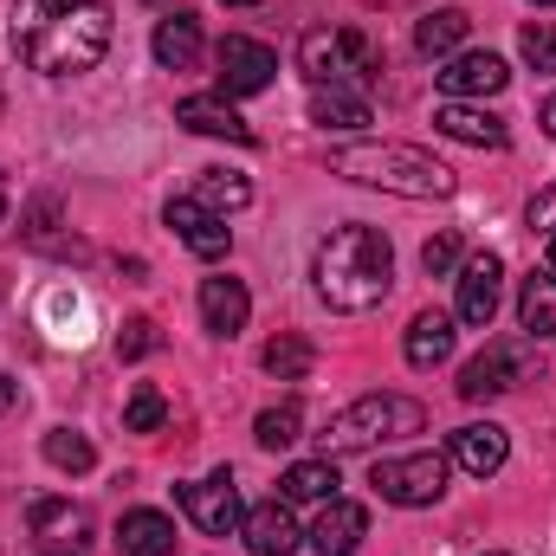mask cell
Instances as JSON below:
<instances>
[{"instance_id": "cell-1", "label": "cell", "mask_w": 556, "mask_h": 556, "mask_svg": "<svg viewBox=\"0 0 556 556\" xmlns=\"http://www.w3.org/2000/svg\"><path fill=\"white\" fill-rule=\"evenodd\" d=\"M117 13L111 0H13L7 39L26 72L39 78H78L111 52Z\"/></svg>"}, {"instance_id": "cell-2", "label": "cell", "mask_w": 556, "mask_h": 556, "mask_svg": "<svg viewBox=\"0 0 556 556\" xmlns=\"http://www.w3.org/2000/svg\"><path fill=\"white\" fill-rule=\"evenodd\" d=\"M311 278H317V298L330 311H376L389 298V285H395V247H389L382 227H363V220L330 227V240L317 247Z\"/></svg>"}, {"instance_id": "cell-3", "label": "cell", "mask_w": 556, "mask_h": 556, "mask_svg": "<svg viewBox=\"0 0 556 556\" xmlns=\"http://www.w3.org/2000/svg\"><path fill=\"white\" fill-rule=\"evenodd\" d=\"M330 175H343L356 188L402 194V201H446L459 188L446 162H433L427 149H408V142H350L330 155Z\"/></svg>"}, {"instance_id": "cell-4", "label": "cell", "mask_w": 556, "mask_h": 556, "mask_svg": "<svg viewBox=\"0 0 556 556\" xmlns=\"http://www.w3.org/2000/svg\"><path fill=\"white\" fill-rule=\"evenodd\" d=\"M420 427H427V408H420L415 395H363L343 415H330V427H324V459L369 453L382 440H408Z\"/></svg>"}, {"instance_id": "cell-5", "label": "cell", "mask_w": 556, "mask_h": 556, "mask_svg": "<svg viewBox=\"0 0 556 556\" xmlns=\"http://www.w3.org/2000/svg\"><path fill=\"white\" fill-rule=\"evenodd\" d=\"M446 479H453V459H446V453H402V459H376V472H369L376 498H389V505H402V511L433 505V498L446 492Z\"/></svg>"}, {"instance_id": "cell-6", "label": "cell", "mask_w": 556, "mask_h": 556, "mask_svg": "<svg viewBox=\"0 0 556 556\" xmlns=\"http://www.w3.org/2000/svg\"><path fill=\"white\" fill-rule=\"evenodd\" d=\"M298 65L311 72V85H343V78H376V52H369V39L356 33V26H343V33H304V46H298Z\"/></svg>"}, {"instance_id": "cell-7", "label": "cell", "mask_w": 556, "mask_h": 556, "mask_svg": "<svg viewBox=\"0 0 556 556\" xmlns=\"http://www.w3.org/2000/svg\"><path fill=\"white\" fill-rule=\"evenodd\" d=\"M26 531H33L39 556H85V551H91V538H98L91 511H85V505H72V498H33Z\"/></svg>"}, {"instance_id": "cell-8", "label": "cell", "mask_w": 556, "mask_h": 556, "mask_svg": "<svg viewBox=\"0 0 556 556\" xmlns=\"http://www.w3.org/2000/svg\"><path fill=\"white\" fill-rule=\"evenodd\" d=\"M214 65H220V98H260L278 78V52L266 39H247V33H227Z\"/></svg>"}, {"instance_id": "cell-9", "label": "cell", "mask_w": 556, "mask_h": 556, "mask_svg": "<svg viewBox=\"0 0 556 556\" xmlns=\"http://www.w3.org/2000/svg\"><path fill=\"white\" fill-rule=\"evenodd\" d=\"M181 511L194 518V531H207V538H233L240 531V485H233V472H207V479H194V485H181Z\"/></svg>"}, {"instance_id": "cell-10", "label": "cell", "mask_w": 556, "mask_h": 556, "mask_svg": "<svg viewBox=\"0 0 556 556\" xmlns=\"http://www.w3.org/2000/svg\"><path fill=\"white\" fill-rule=\"evenodd\" d=\"M525 363H531L525 343H485V350L459 369V395H466V402H492V395H505V389L525 382Z\"/></svg>"}, {"instance_id": "cell-11", "label": "cell", "mask_w": 556, "mask_h": 556, "mask_svg": "<svg viewBox=\"0 0 556 556\" xmlns=\"http://www.w3.org/2000/svg\"><path fill=\"white\" fill-rule=\"evenodd\" d=\"M433 78H440V91H446L453 104H472V98H498V91L511 85V65H505L498 52H453Z\"/></svg>"}, {"instance_id": "cell-12", "label": "cell", "mask_w": 556, "mask_h": 556, "mask_svg": "<svg viewBox=\"0 0 556 556\" xmlns=\"http://www.w3.org/2000/svg\"><path fill=\"white\" fill-rule=\"evenodd\" d=\"M498 291H505V266H498V253H472V260L459 266V304H453V317L472 324V330H492V317H498Z\"/></svg>"}, {"instance_id": "cell-13", "label": "cell", "mask_w": 556, "mask_h": 556, "mask_svg": "<svg viewBox=\"0 0 556 556\" xmlns=\"http://www.w3.org/2000/svg\"><path fill=\"white\" fill-rule=\"evenodd\" d=\"M168 227L181 233V247H188L194 260H227V247H233V227H227L214 207H201L194 194H175V201H168Z\"/></svg>"}, {"instance_id": "cell-14", "label": "cell", "mask_w": 556, "mask_h": 556, "mask_svg": "<svg viewBox=\"0 0 556 556\" xmlns=\"http://www.w3.org/2000/svg\"><path fill=\"white\" fill-rule=\"evenodd\" d=\"M446 459H453L459 472H472V479H492V472H505V459H511V440H505V427H492V420H472V427H453V440H446Z\"/></svg>"}, {"instance_id": "cell-15", "label": "cell", "mask_w": 556, "mask_h": 556, "mask_svg": "<svg viewBox=\"0 0 556 556\" xmlns=\"http://www.w3.org/2000/svg\"><path fill=\"white\" fill-rule=\"evenodd\" d=\"M363 538H369V511L356 498H330L317 511V525H311V551L317 556H356Z\"/></svg>"}, {"instance_id": "cell-16", "label": "cell", "mask_w": 556, "mask_h": 556, "mask_svg": "<svg viewBox=\"0 0 556 556\" xmlns=\"http://www.w3.org/2000/svg\"><path fill=\"white\" fill-rule=\"evenodd\" d=\"M433 130L453 137V142H466V149H505V142H511V124H505V117H492V111H479V104H453V98L433 111Z\"/></svg>"}, {"instance_id": "cell-17", "label": "cell", "mask_w": 556, "mask_h": 556, "mask_svg": "<svg viewBox=\"0 0 556 556\" xmlns=\"http://www.w3.org/2000/svg\"><path fill=\"white\" fill-rule=\"evenodd\" d=\"M240 538H247V551H253V556H291V551H298V518H291V505H285V498L253 505V511L240 518Z\"/></svg>"}, {"instance_id": "cell-18", "label": "cell", "mask_w": 556, "mask_h": 556, "mask_svg": "<svg viewBox=\"0 0 556 556\" xmlns=\"http://www.w3.org/2000/svg\"><path fill=\"white\" fill-rule=\"evenodd\" d=\"M175 124H181V130H194V137L253 142V124H247L227 98H181V104H175Z\"/></svg>"}, {"instance_id": "cell-19", "label": "cell", "mask_w": 556, "mask_h": 556, "mask_svg": "<svg viewBox=\"0 0 556 556\" xmlns=\"http://www.w3.org/2000/svg\"><path fill=\"white\" fill-rule=\"evenodd\" d=\"M247 317H253V298H247L240 278H207V285H201V324H207L214 337H240Z\"/></svg>"}, {"instance_id": "cell-20", "label": "cell", "mask_w": 556, "mask_h": 556, "mask_svg": "<svg viewBox=\"0 0 556 556\" xmlns=\"http://www.w3.org/2000/svg\"><path fill=\"white\" fill-rule=\"evenodd\" d=\"M459 317L453 311H420L415 324H408V343H402V356H408V369H440L446 356H453V330Z\"/></svg>"}, {"instance_id": "cell-21", "label": "cell", "mask_w": 556, "mask_h": 556, "mask_svg": "<svg viewBox=\"0 0 556 556\" xmlns=\"http://www.w3.org/2000/svg\"><path fill=\"white\" fill-rule=\"evenodd\" d=\"M155 65H168V72H188L194 59H201V20L194 13H168V20H155Z\"/></svg>"}, {"instance_id": "cell-22", "label": "cell", "mask_w": 556, "mask_h": 556, "mask_svg": "<svg viewBox=\"0 0 556 556\" xmlns=\"http://www.w3.org/2000/svg\"><path fill=\"white\" fill-rule=\"evenodd\" d=\"M311 124H324V130H363L369 124V98L343 91V85H311Z\"/></svg>"}, {"instance_id": "cell-23", "label": "cell", "mask_w": 556, "mask_h": 556, "mask_svg": "<svg viewBox=\"0 0 556 556\" xmlns=\"http://www.w3.org/2000/svg\"><path fill=\"white\" fill-rule=\"evenodd\" d=\"M278 492H285V505H330L337 498V459H298V466H285Z\"/></svg>"}, {"instance_id": "cell-24", "label": "cell", "mask_w": 556, "mask_h": 556, "mask_svg": "<svg viewBox=\"0 0 556 556\" xmlns=\"http://www.w3.org/2000/svg\"><path fill=\"white\" fill-rule=\"evenodd\" d=\"M518 324H525L531 343L556 337V273H531L518 285Z\"/></svg>"}, {"instance_id": "cell-25", "label": "cell", "mask_w": 556, "mask_h": 556, "mask_svg": "<svg viewBox=\"0 0 556 556\" xmlns=\"http://www.w3.org/2000/svg\"><path fill=\"white\" fill-rule=\"evenodd\" d=\"M117 544H124V556H175V525L162 511H124Z\"/></svg>"}, {"instance_id": "cell-26", "label": "cell", "mask_w": 556, "mask_h": 556, "mask_svg": "<svg viewBox=\"0 0 556 556\" xmlns=\"http://www.w3.org/2000/svg\"><path fill=\"white\" fill-rule=\"evenodd\" d=\"M466 33H472V20H466L459 7H440V13H427L415 26V52L420 59H453V52L466 46Z\"/></svg>"}, {"instance_id": "cell-27", "label": "cell", "mask_w": 556, "mask_h": 556, "mask_svg": "<svg viewBox=\"0 0 556 556\" xmlns=\"http://www.w3.org/2000/svg\"><path fill=\"white\" fill-rule=\"evenodd\" d=\"M194 201H201V207H214V214L227 220V214H240V207L253 201V181H247V175H233V168H207Z\"/></svg>"}, {"instance_id": "cell-28", "label": "cell", "mask_w": 556, "mask_h": 556, "mask_svg": "<svg viewBox=\"0 0 556 556\" xmlns=\"http://www.w3.org/2000/svg\"><path fill=\"white\" fill-rule=\"evenodd\" d=\"M260 363H266V376H278V382H304V376H311V363H317V350H311L298 330H285V337L266 343V356H260Z\"/></svg>"}, {"instance_id": "cell-29", "label": "cell", "mask_w": 556, "mask_h": 556, "mask_svg": "<svg viewBox=\"0 0 556 556\" xmlns=\"http://www.w3.org/2000/svg\"><path fill=\"white\" fill-rule=\"evenodd\" d=\"M46 459H52L59 472H91V466H98V446H91L85 433H72V427H52V433H46Z\"/></svg>"}, {"instance_id": "cell-30", "label": "cell", "mask_w": 556, "mask_h": 556, "mask_svg": "<svg viewBox=\"0 0 556 556\" xmlns=\"http://www.w3.org/2000/svg\"><path fill=\"white\" fill-rule=\"evenodd\" d=\"M298 433H304V408H298V402H278V408H266V415L253 420V440H260V446H291V440H298Z\"/></svg>"}, {"instance_id": "cell-31", "label": "cell", "mask_w": 556, "mask_h": 556, "mask_svg": "<svg viewBox=\"0 0 556 556\" xmlns=\"http://www.w3.org/2000/svg\"><path fill=\"white\" fill-rule=\"evenodd\" d=\"M162 420H168L162 389H149V382H142L137 395H130V408H124V427H130V433H162Z\"/></svg>"}, {"instance_id": "cell-32", "label": "cell", "mask_w": 556, "mask_h": 556, "mask_svg": "<svg viewBox=\"0 0 556 556\" xmlns=\"http://www.w3.org/2000/svg\"><path fill=\"white\" fill-rule=\"evenodd\" d=\"M518 52H525L538 72H556V26H551V20H525V33H518Z\"/></svg>"}, {"instance_id": "cell-33", "label": "cell", "mask_w": 556, "mask_h": 556, "mask_svg": "<svg viewBox=\"0 0 556 556\" xmlns=\"http://www.w3.org/2000/svg\"><path fill=\"white\" fill-rule=\"evenodd\" d=\"M117 350H124V363L155 356V350H162V330H155V317H130V324H124V337H117Z\"/></svg>"}, {"instance_id": "cell-34", "label": "cell", "mask_w": 556, "mask_h": 556, "mask_svg": "<svg viewBox=\"0 0 556 556\" xmlns=\"http://www.w3.org/2000/svg\"><path fill=\"white\" fill-rule=\"evenodd\" d=\"M420 266H427L433 278H446L453 266H459V233H433V240L420 247Z\"/></svg>"}, {"instance_id": "cell-35", "label": "cell", "mask_w": 556, "mask_h": 556, "mask_svg": "<svg viewBox=\"0 0 556 556\" xmlns=\"http://www.w3.org/2000/svg\"><path fill=\"white\" fill-rule=\"evenodd\" d=\"M13 402H20V389H13V376H7V369H0V415H7V408H13Z\"/></svg>"}, {"instance_id": "cell-36", "label": "cell", "mask_w": 556, "mask_h": 556, "mask_svg": "<svg viewBox=\"0 0 556 556\" xmlns=\"http://www.w3.org/2000/svg\"><path fill=\"white\" fill-rule=\"evenodd\" d=\"M538 124H544V137L556 142V98H544V111H538Z\"/></svg>"}, {"instance_id": "cell-37", "label": "cell", "mask_w": 556, "mask_h": 556, "mask_svg": "<svg viewBox=\"0 0 556 556\" xmlns=\"http://www.w3.org/2000/svg\"><path fill=\"white\" fill-rule=\"evenodd\" d=\"M0 220H7V175H0Z\"/></svg>"}, {"instance_id": "cell-38", "label": "cell", "mask_w": 556, "mask_h": 556, "mask_svg": "<svg viewBox=\"0 0 556 556\" xmlns=\"http://www.w3.org/2000/svg\"><path fill=\"white\" fill-rule=\"evenodd\" d=\"M551 273H556V227H551Z\"/></svg>"}, {"instance_id": "cell-39", "label": "cell", "mask_w": 556, "mask_h": 556, "mask_svg": "<svg viewBox=\"0 0 556 556\" xmlns=\"http://www.w3.org/2000/svg\"><path fill=\"white\" fill-rule=\"evenodd\" d=\"M227 7H260V0H227Z\"/></svg>"}, {"instance_id": "cell-40", "label": "cell", "mask_w": 556, "mask_h": 556, "mask_svg": "<svg viewBox=\"0 0 556 556\" xmlns=\"http://www.w3.org/2000/svg\"><path fill=\"white\" fill-rule=\"evenodd\" d=\"M531 7H556V0H531Z\"/></svg>"}, {"instance_id": "cell-41", "label": "cell", "mask_w": 556, "mask_h": 556, "mask_svg": "<svg viewBox=\"0 0 556 556\" xmlns=\"http://www.w3.org/2000/svg\"><path fill=\"white\" fill-rule=\"evenodd\" d=\"M485 556H505V551H485Z\"/></svg>"}, {"instance_id": "cell-42", "label": "cell", "mask_w": 556, "mask_h": 556, "mask_svg": "<svg viewBox=\"0 0 556 556\" xmlns=\"http://www.w3.org/2000/svg\"><path fill=\"white\" fill-rule=\"evenodd\" d=\"M0 111H7V98H0Z\"/></svg>"}]
</instances>
